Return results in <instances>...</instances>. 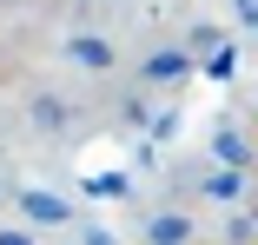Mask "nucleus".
Here are the masks:
<instances>
[{"label":"nucleus","instance_id":"obj_1","mask_svg":"<svg viewBox=\"0 0 258 245\" xmlns=\"http://www.w3.org/2000/svg\"><path fill=\"white\" fill-rule=\"evenodd\" d=\"M245 153H251V159H258V119H251V146H245ZM245 153H238V159H245Z\"/></svg>","mask_w":258,"mask_h":245}]
</instances>
